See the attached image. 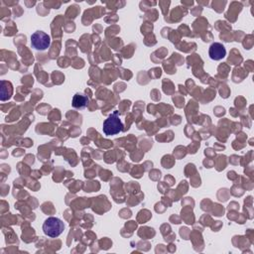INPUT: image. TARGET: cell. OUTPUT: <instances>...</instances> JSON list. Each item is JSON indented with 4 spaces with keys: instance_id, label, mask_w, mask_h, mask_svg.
Wrapping results in <instances>:
<instances>
[{
    "instance_id": "obj_3",
    "label": "cell",
    "mask_w": 254,
    "mask_h": 254,
    "mask_svg": "<svg viewBox=\"0 0 254 254\" xmlns=\"http://www.w3.org/2000/svg\"><path fill=\"white\" fill-rule=\"evenodd\" d=\"M51 38L43 31H36L31 35V46L37 51H46L50 48Z\"/></svg>"
},
{
    "instance_id": "obj_5",
    "label": "cell",
    "mask_w": 254,
    "mask_h": 254,
    "mask_svg": "<svg viewBox=\"0 0 254 254\" xmlns=\"http://www.w3.org/2000/svg\"><path fill=\"white\" fill-rule=\"evenodd\" d=\"M88 103V97L81 93H75L72 97V106L74 108L80 109L84 108Z\"/></svg>"
},
{
    "instance_id": "obj_2",
    "label": "cell",
    "mask_w": 254,
    "mask_h": 254,
    "mask_svg": "<svg viewBox=\"0 0 254 254\" xmlns=\"http://www.w3.org/2000/svg\"><path fill=\"white\" fill-rule=\"evenodd\" d=\"M102 130L106 136L116 135L123 130V124L120 120L118 111H114L104 120Z\"/></svg>"
},
{
    "instance_id": "obj_1",
    "label": "cell",
    "mask_w": 254,
    "mask_h": 254,
    "mask_svg": "<svg viewBox=\"0 0 254 254\" xmlns=\"http://www.w3.org/2000/svg\"><path fill=\"white\" fill-rule=\"evenodd\" d=\"M64 230V224L63 220L58 217L50 216L43 223V232L52 238L60 236Z\"/></svg>"
},
{
    "instance_id": "obj_4",
    "label": "cell",
    "mask_w": 254,
    "mask_h": 254,
    "mask_svg": "<svg viewBox=\"0 0 254 254\" xmlns=\"http://www.w3.org/2000/svg\"><path fill=\"white\" fill-rule=\"evenodd\" d=\"M208 56L213 61H220L226 56V49L221 43H212L208 50Z\"/></svg>"
}]
</instances>
